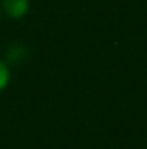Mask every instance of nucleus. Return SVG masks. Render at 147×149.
Instances as JSON below:
<instances>
[{"label": "nucleus", "instance_id": "1", "mask_svg": "<svg viewBox=\"0 0 147 149\" xmlns=\"http://www.w3.org/2000/svg\"><path fill=\"white\" fill-rule=\"evenodd\" d=\"M3 10L10 17H23L28 12V0H2Z\"/></svg>", "mask_w": 147, "mask_h": 149}, {"label": "nucleus", "instance_id": "2", "mask_svg": "<svg viewBox=\"0 0 147 149\" xmlns=\"http://www.w3.org/2000/svg\"><path fill=\"white\" fill-rule=\"evenodd\" d=\"M9 78H10V74H9V68H7V64L0 61V92L7 87Z\"/></svg>", "mask_w": 147, "mask_h": 149}]
</instances>
